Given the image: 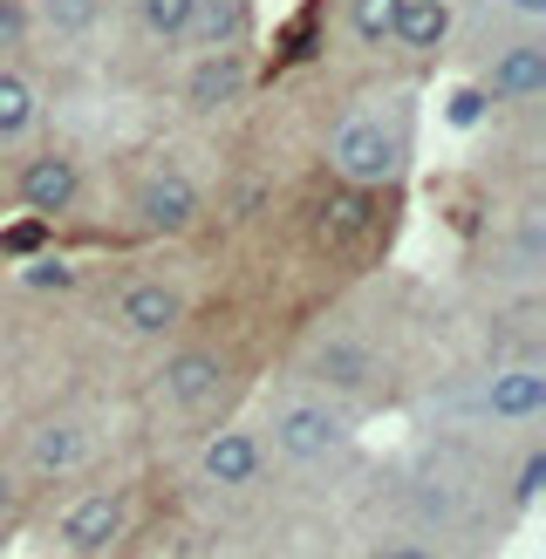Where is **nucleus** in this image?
I'll return each instance as SVG.
<instances>
[{"mask_svg": "<svg viewBox=\"0 0 546 559\" xmlns=\"http://www.w3.org/2000/svg\"><path fill=\"white\" fill-rule=\"evenodd\" d=\"M14 498H21V485H14V471L0 464V525H8V512H14Z\"/></svg>", "mask_w": 546, "mask_h": 559, "instance_id": "b1692460", "label": "nucleus"}, {"mask_svg": "<svg viewBox=\"0 0 546 559\" xmlns=\"http://www.w3.org/2000/svg\"><path fill=\"white\" fill-rule=\"evenodd\" d=\"M14 191H21V205H27V212H41V218L75 212V205H82V164H75L69 151H41V157H27V164H21Z\"/></svg>", "mask_w": 546, "mask_h": 559, "instance_id": "f8f14e48", "label": "nucleus"}, {"mask_svg": "<svg viewBox=\"0 0 546 559\" xmlns=\"http://www.w3.org/2000/svg\"><path fill=\"white\" fill-rule=\"evenodd\" d=\"M328 157H335V178L348 191H382L403 178L410 164V103L403 96H369L355 103L348 117L335 123V144H328Z\"/></svg>", "mask_w": 546, "mask_h": 559, "instance_id": "f03ea898", "label": "nucleus"}, {"mask_svg": "<svg viewBox=\"0 0 546 559\" xmlns=\"http://www.w3.org/2000/svg\"><path fill=\"white\" fill-rule=\"evenodd\" d=\"M130 519H136V498L123 485H103V491H82L69 498V512L55 519V546L69 559H96V552H117L130 539Z\"/></svg>", "mask_w": 546, "mask_h": 559, "instance_id": "39448f33", "label": "nucleus"}, {"mask_svg": "<svg viewBox=\"0 0 546 559\" xmlns=\"http://www.w3.org/2000/svg\"><path fill=\"white\" fill-rule=\"evenodd\" d=\"M308 376L314 389H335V396H363V382L376 376V355L355 342V334H321V342L308 348Z\"/></svg>", "mask_w": 546, "mask_h": 559, "instance_id": "ddd939ff", "label": "nucleus"}, {"mask_svg": "<svg viewBox=\"0 0 546 559\" xmlns=\"http://www.w3.org/2000/svg\"><path fill=\"white\" fill-rule=\"evenodd\" d=\"M369 559H451L444 539H424V533H390V539H376Z\"/></svg>", "mask_w": 546, "mask_h": 559, "instance_id": "6ab92c4d", "label": "nucleus"}, {"mask_svg": "<svg viewBox=\"0 0 546 559\" xmlns=\"http://www.w3.org/2000/svg\"><path fill=\"white\" fill-rule=\"evenodd\" d=\"M246 90H253V62H246L239 48H205L199 62H185V103L199 109V117L233 109Z\"/></svg>", "mask_w": 546, "mask_h": 559, "instance_id": "9b49d317", "label": "nucleus"}, {"mask_svg": "<svg viewBox=\"0 0 546 559\" xmlns=\"http://www.w3.org/2000/svg\"><path fill=\"white\" fill-rule=\"evenodd\" d=\"M226 389H233V369H226V355H212V348H171L164 355V369L151 382V396L164 416H212L218 403H226Z\"/></svg>", "mask_w": 546, "mask_h": 559, "instance_id": "20e7f679", "label": "nucleus"}, {"mask_svg": "<svg viewBox=\"0 0 546 559\" xmlns=\"http://www.w3.org/2000/svg\"><path fill=\"white\" fill-rule=\"evenodd\" d=\"M355 430H363V409H355L348 396H335V389H314V382H294L287 396L266 403V424H260V443L266 457H281L294 471H321L348 457Z\"/></svg>", "mask_w": 546, "mask_h": 559, "instance_id": "f257e3e1", "label": "nucleus"}, {"mask_svg": "<svg viewBox=\"0 0 546 559\" xmlns=\"http://www.w3.org/2000/svg\"><path fill=\"white\" fill-rule=\"evenodd\" d=\"M185 314H191L185 280H164V273H136L117 294V328L130 334V342H164V334L185 328Z\"/></svg>", "mask_w": 546, "mask_h": 559, "instance_id": "0eeeda50", "label": "nucleus"}, {"mask_svg": "<svg viewBox=\"0 0 546 559\" xmlns=\"http://www.w3.org/2000/svg\"><path fill=\"white\" fill-rule=\"evenodd\" d=\"M478 96L485 103H539L546 96V41L539 35L499 41L478 69Z\"/></svg>", "mask_w": 546, "mask_h": 559, "instance_id": "1a4fd4ad", "label": "nucleus"}, {"mask_svg": "<svg viewBox=\"0 0 546 559\" xmlns=\"http://www.w3.org/2000/svg\"><path fill=\"white\" fill-rule=\"evenodd\" d=\"M96 451H103V443H96L90 416H48V424H35L27 443H21V457H27L35 478H69V471H82Z\"/></svg>", "mask_w": 546, "mask_h": 559, "instance_id": "9d476101", "label": "nucleus"}, {"mask_svg": "<svg viewBox=\"0 0 546 559\" xmlns=\"http://www.w3.org/2000/svg\"><path fill=\"white\" fill-rule=\"evenodd\" d=\"M136 27L151 41H185V21H191V0H130Z\"/></svg>", "mask_w": 546, "mask_h": 559, "instance_id": "a211bd4d", "label": "nucleus"}, {"mask_svg": "<svg viewBox=\"0 0 546 559\" xmlns=\"http://www.w3.org/2000/svg\"><path fill=\"white\" fill-rule=\"evenodd\" d=\"M451 0H396V14H390V41L410 48V55H430V48H444L451 41Z\"/></svg>", "mask_w": 546, "mask_h": 559, "instance_id": "4468645a", "label": "nucleus"}, {"mask_svg": "<svg viewBox=\"0 0 546 559\" xmlns=\"http://www.w3.org/2000/svg\"><path fill=\"white\" fill-rule=\"evenodd\" d=\"M499 14L519 27V35H539V27H546V0H499Z\"/></svg>", "mask_w": 546, "mask_h": 559, "instance_id": "5701e85b", "label": "nucleus"}, {"mask_svg": "<svg viewBox=\"0 0 546 559\" xmlns=\"http://www.w3.org/2000/svg\"><path fill=\"white\" fill-rule=\"evenodd\" d=\"M253 14H246V0H191V21H185V41L199 48H239Z\"/></svg>", "mask_w": 546, "mask_h": 559, "instance_id": "dca6fc26", "label": "nucleus"}, {"mask_svg": "<svg viewBox=\"0 0 546 559\" xmlns=\"http://www.w3.org/2000/svg\"><path fill=\"white\" fill-rule=\"evenodd\" d=\"M539 485H546V451H526L519 457V478H512V506H533Z\"/></svg>", "mask_w": 546, "mask_h": 559, "instance_id": "4be33fe9", "label": "nucleus"}, {"mask_svg": "<svg viewBox=\"0 0 546 559\" xmlns=\"http://www.w3.org/2000/svg\"><path fill=\"white\" fill-rule=\"evenodd\" d=\"M199 205H205V191H199V178L185 171V164H151L144 178H136V191H130V226L136 233H185L191 218H199Z\"/></svg>", "mask_w": 546, "mask_h": 559, "instance_id": "423d86ee", "label": "nucleus"}, {"mask_svg": "<svg viewBox=\"0 0 546 559\" xmlns=\"http://www.w3.org/2000/svg\"><path fill=\"white\" fill-rule=\"evenodd\" d=\"M35 130H41V90H35V82H27L21 69L0 62V151L27 144Z\"/></svg>", "mask_w": 546, "mask_h": 559, "instance_id": "2eb2a0df", "label": "nucleus"}, {"mask_svg": "<svg viewBox=\"0 0 546 559\" xmlns=\"http://www.w3.org/2000/svg\"><path fill=\"white\" fill-rule=\"evenodd\" d=\"M27 35H35V14H27V0H0V62H14Z\"/></svg>", "mask_w": 546, "mask_h": 559, "instance_id": "412c9836", "label": "nucleus"}, {"mask_svg": "<svg viewBox=\"0 0 546 559\" xmlns=\"http://www.w3.org/2000/svg\"><path fill=\"white\" fill-rule=\"evenodd\" d=\"M464 409L478 416V424H539L546 416V361L519 355V361H499V369H485L472 389H464Z\"/></svg>", "mask_w": 546, "mask_h": 559, "instance_id": "7ed1b4c3", "label": "nucleus"}, {"mask_svg": "<svg viewBox=\"0 0 546 559\" xmlns=\"http://www.w3.org/2000/svg\"><path fill=\"white\" fill-rule=\"evenodd\" d=\"M103 8H109V0H35L27 14H35L55 41H82V35L103 27Z\"/></svg>", "mask_w": 546, "mask_h": 559, "instance_id": "f3484780", "label": "nucleus"}, {"mask_svg": "<svg viewBox=\"0 0 546 559\" xmlns=\"http://www.w3.org/2000/svg\"><path fill=\"white\" fill-rule=\"evenodd\" d=\"M390 14H396V0H348V27L363 41H390Z\"/></svg>", "mask_w": 546, "mask_h": 559, "instance_id": "aec40b11", "label": "nucleus"}, {"mask_svg": "<svg viewBox=\"0 0 546 559\" xmlns=\"http://www.w3.org/2000/svg\"><path fill=\"white\" fill-rule=\"evenodd\" d=\"M266 478V443L253 424H226L199 443V485L205 491H253Z\"/></svg>", "mask_w": 546, "mask_h": 559, "instance_id": "6e6552de", "label": "nucleus"}]
</instances>
